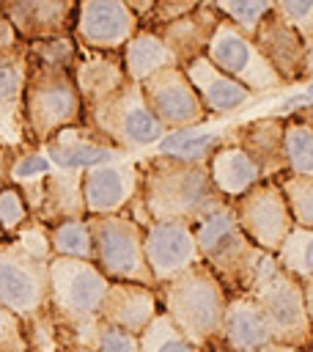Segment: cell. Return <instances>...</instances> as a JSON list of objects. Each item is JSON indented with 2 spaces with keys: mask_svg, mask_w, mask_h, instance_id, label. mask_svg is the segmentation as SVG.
Wrapping results in <instances>:
<instances>
[{
  "mask_svg": "<svg viewBox=\"0 0 313 352\" xmlns=\"http://www.w3.org/2000/svg\"><path fill=\"white\" fill-rule=\"evenodd\" d=\"M222 19H228L231 25H236L242 33H247L250 38L255 36L261 19L275 11V0H209Z\"/></svg>",
  "mask_w": 313,
  "mask_h": 352,
  "instance_id": "cell-36",
  "label": "cell"
},
{
  "mask_svg": "<svg viewBox=\"0 0 313 352\" xmlns=\"http://www.w3.org/2000/svg\"><path fill=\"white\" fill-rule=\"evenodd\" d=\"M310 38H313V28H310Z\"/></svg>",
  "mask_w": 313,
  "mask_h": 352,
  "instance_id": "cell-53",
  "label": "cell"
},
{
  "mask_svg": "<svg viewBox=\"0 0 313 352\" xmlns=\"http://www.w3.org/2000/svg\"><path fill=\"white\" fill-rule=\"evenodd\" d=\"M44 154L49 162L60 170H91L96 165H107L121 160L124 151H118L104 135H99L93 126L80 124V126H66L58 135H52L47 143H41Z\"/></svg>",
  "mask_w": 313,
  "mask_h": 352,
  "instance_id": "cell-19",
  "label": "cell"
},
{
  "mask_svg": "<svg viewBox=\"0 0 313 352\" xmlns=\"http://www.w3.org/2000/svg\"><path fill=\"white\" fill-rule=\"evenodd\" d=\"M8 239H14L25 253H30V256L38 258V261H49V258H52L49 226L41 223V220H36V217H30V220H27L14 236H8Z\"/></svg>",
  "mask_w": 313,
  "mask_h": 352,
  "instance_id": "cell-38",
  "label": "cell"
},
{
  "mask_svg": "<svg viewBox=\"0 0 313 352\" xmlns=\"http://www.w3.org/2000/svg\"><path fill=\"white\" fill-rule=\"evenodd\" d=\"M55 170V165L49 162V157L44 154L41 146H22L14 151V162H11V184L19 187V192L27 201L30 217L38 212L41 206V195H44V179Z\"/></svg>",
  "mask_w": 313,
  "mask_h": 352,
  "instance_id": "cell-29",
  "label": "cell"
},
{
  "mask_svg": "<svg viewBox=\"0 0 313 352\" xmlns=\"http://www.w3.org/2000/svg\"><path fill=\"white\" fill-rule=\"evenodd\" d=\"M291 116H297V118H302V121H308V124L313 126V102L302 104V107H299V110H294Z\"/></svg>",
  "mask_w": 313,
  "mask_h": 352,
  "instance_id": "cell-48",
  "label": "cell"
},
{
  "mask_svg": "<svg viewBox=\"0 0 313 352\" xmlns=\"http://www.w3.org/2000/svg\"><path fill=\"white\" fill-rule=\"evenodd\" d=\"M228 140V129L225 132H192V129H178V132H167L159 143H156V154L178 160V162H195V165H206L211 160V154Z\"/></svg>",
  "mask_w": 313,
  "mask_h": 352,
  "instance_id": "cell-30",
  "label": "cell"
},
{
  "mask_svg": "<svg viewBox=\"0 0 313 352\" xmlns=\"http://www.w3.org/2000/svg\"><path fill=\"white\" fill-rule=\"evenodd\" d=\"M195 239L203 264L220 278L228 294L247 292L264 250L255 248L239 228L231 204H222L195 226Z\"/></svg>",
  "mask_w": 313,
  "mask_h": 352,
  "instance_id": "cell-6",
  "label": "cell"
},
{
  "mask_svg": "<svg viewBox=\"0 0 313 352\" xmlns=\"http://www.w3.org/2000/svg\"><path fill=\"white\" fill-rule=\"evenodd\" d=\"M33 217L47 223V226H55L60 220L88 217L85 198H82V173L80 170H60V168H55L44 179L41 206H38V212Z\"/></svg>",
  "mask_w": 313,
  "mask_h": 352,
  "instance_id": "cell-27",
  "label": "cell"
},
{
  "mask_svg": "<svg viewBox=\"0 0 313 352\" xmlns=\"http://www.w3.org/2000/svg\"><path fill=\"white\" fill-rule=\"evenodd\" d=\"M85 124L104 135L118 151L132 154L156 146L167 132L151 113L143 85L126 80L115 94L85 113Z\"/></svg>",
  "mask_w": 313,
  "mask_h": 352,
  "instance_id": "cell-8",
  "label": "cell"
},
{
  "mask_svg": "<svg viewBox=\"0 0 313 352\" xmlns=\"http://www.w3.org/2000/svg\"><path fill=\"white\" fill-rule=\"evenodd\" d=\"M286 162L288 173L313 176V126L297 116H286Z\"/></svg>",
  "mask_w": 313,
  "mask_h": 352,
  "instance_id": "cell-33",
  "label": "cell"
},
{
  "mask_svg": "<svg viewBox=\"0 0 313 352\" xmlns=\"http://www.w3.org/2000/svg\"><path fill=\"white\" fill-rule=\"evenodd\" d=\"M143 248H146V264L156 286L165 280H173L176 275L203 261L195 239V226H187V223L154 220L151 226H146Z\"/></svg>",
  "mask_w": 313,
  "mask_h": 352,
  "instance_id": "cell-14",
  "label": "cell"
},
{
  "mask_svg": "<svg viewBox=\"0 0 313 352\" xmlns=\"http://www.w3.org/2000/svg\"><path fill=\"white\" fill-rule=\"evenodd\" d=\"M275 258L297 280L313 278V228L294 226L288 231V236L283 239L280 250L275 253Z\"/></svg>",
  "mask_w": 313,
  "mask_h": 352,
  "instance_id": "cell-32",
  "label": "cell"
},
{
  "mask_svg": "<svg viewBox=\"0 0 313 352\" xmlns=\"http://www.w3.org/2000/svg\"><path fill=\"white\" fill-rule=\"evenodd\" d=\"M93 234V264L107 280H129L156 286L146 264V228L129 214H91Z\"/></svg>",
  "mask_w": 313,
  "mask_h": 352,
  "instance_id": "cell-9",
  "label": "cell"
},
{
  "mask_svg": "<svg viewBox=\"0 0 313 352\" xmlns=\"http://www.w3.org/2000/svg\"><path fill=\"white\" fill-rule=\"evenodd\" d=\"M299 283H302L305 311H308V319H310V327H313V278H305V280H299Z\"/></svg>",
  "mask_w": 313,
  "mask_h": 352,
  "instance_id": "cell-46",
  "label": "cell"
},
{
  "mask_svg": "<svg viewBox=\"0 0 313 352\" xmlns=\"http://www.w3.org/2000/svg\"><path fill=\"white\" fill-rule=\"evenodd\" d=\"M159 314V297H156V286H143V283H129V280H110L107 294L102 300V311L99 319L129 330L135 336H140L151 319Z\"/></svg>",
  "mask_w": 313,
  "mask_h": 352,
  "instance_id": "cell-23",
  "label": "cell"
},
{
  "mask_svg": "<svg viewBox=\"0 0 313 352\" xmlns=\"http://www.w3.org/2000/svg\"><path fill=\"white\" fill-rule=\"evenodd\" d=\"M203 352H231V349H225L222 344H211V346H206Z\"/></svg>",
  "mask_w": 313,
  "mask_h": 352,
  "instance_id": "cell-50",
  "label": "cell"
},
{
  "mask_svg": "<svg viewBox=\"0 0 313 352\" xmlns=\"http://www.w3.org/2000/svg\"><path fill=\"white\" fill-rule=\"evenodd\" d=\"M217 344H222L231 352H264L269 344H275L264 311L247 292L228 294Z\"/></svg>",
  "mask_w": 313,
  "mask_h": 352,
  "instance_id": "cell-21",
  "label": "cell"
},
{
  "mask_svg": "<svg viewBox=\"0 0 313 352\" xmlns=\"http://www.w3.org/2000/svg\"><path fill=\"white\" fill-rule=\"evenodd\" d=\"M181 69L189 77V82L209 116H233L255 102V94H250L242 82H236L233 77L220 72L206 55L189 60Z\"/></svg>",
  "mask_w": 313,
  "mask_h": 352,
  "instance_id": "cell-22",
  "label": "cell"
},
{
  "mask_svg": "<svg viewBox=\"0 0 313 352\" xmlns=\"http://www.w3.org/2000/svg\"><path fill=\"white\" fill-rule=\"evenodd\" d=\"M0 352H33L22 322L5 305H0Z\"/></svg>",
  "mask_w": 313,
  "mask_h": 352,
  "instance_id": "cell-40",
  "label": "cell"
},
{
  "mask_svg": "<svg viewBox=\"0 0 313 352\" xmlns=\"http://www.w3.org/2000/svg\"><path fill=\"white\" fill-rule=\"evenodd\" d=\"M137 19H140V25L151 16V11H154V6H156V0H121Z\"/></svg>",
  "mask_w": 313,
  "mask_h": 352,
  "instance_id": "cell-44",
  "label": "cell"
},
{
  "mask_svg": "<svg viewBox=\"0 0 313 352\" xmlns=\"http://www.w3.org/2000/svg\"><path fill=\"white\" fill-rule=\"evenodd\" d=\"M255 47L261 50V55L272 63V69L283 77L286 85H297L305 82V60H308V38L280 14V11H269L255 36H253Z\"/></svg>",
  "mask_w": 313,
  "mask_h": 352,
  "instance_id": "cell-17",
  "label": "cell"
},
{
  "mask_svg": "<svg viewBox=\"0 0 313 352\" xmlns=\"http://www.w3.org/2000/svg\"><path fill=\"white\" fill-rule=\"evenodd\" d=\"M0 14L14 33L30 44L41 38L71 36L77 0H0Z\"/></svg>",
  "mask_w": 313,
  "mask_h": 352,
  "instance_id": "cell-15",
  "label": "cell"
},
{
  "mask_svg": "<svg viewBox=\"0 0 313 352\" xmlns=\"http://www.w3.org/2000/svg\"><path fill=\"white\" fill-rule=\"evenodd\" d=\"M91 349L93 352H140V336L113 327L107 322H99Z\"/></svg>",
  "mask_w": 313,
  "mask_h": 352,
  "instance_id": "cell-39",
  "label": "cell"
},
{
  "mask_svg": "<svg viewBox=\"0 0 313 352\" xmlns=\"http://www.w3.org/2000/svg\"><path fill=\"white\" fill-rule=\"evenodd\" d=\"M121 60H124L126 77L137 85H143L154 72H159L165 66H176V58L170 55V50L159 38V33L151 30V28H143V25L121 47Z\"/></svg>",
  "mask_w": 313,
  "mask_h": 352,
  "instance_id": "cell-28",
  "label": "cell"
},
{
  "mask_svg": "<svg viewBox=\"0 0 313 352\" xmlns=\"http://www.w3.org/2000/svg\"><path fill=\"white\" fill-rule=\"evenodd\" d=\"M71 74H74V82H77L85 113L91 107H96L99 102H104L110 94H115L129 80L126 72H124L121 52L88 50V47H80V44H77Z\"/></svg>",
  "mask_w": 313,
  "mask_h": 352,
  "instance_id": "cell-25",
  "label": "cell"
},
{
  "mask_svg": "<svg viewBox=\"0 0 313 352\" xmlns=\"http://www.w3.org/2000/svg\"><path fill=\"white\" fill-rule=\"evenodd\" d=\"M283 135H286V116H261L228 129V140L253 157L264 179H275V182L288 173Z\"/></svg>",
  "mask_w": 313,
  "mask_h": 352,
  "instance_id": "cell-18",
  "label": "cell"
},
{
  "mask_svg": "<svg viewBox=\"0 0 313 352\" xmlns=\"http://www.w3.org/2000/svg\"><path fill=\"white\" fill-rule=\"evenodd\" d=\"M25 44L0 52V143L8 148L27 146L25 138Z\"/></svg>",
  "mask_w": 313,
  "mask_h": 352,
  "instance_id": "cell-20",
  "label": "cell"
},
{
  "mask_svg": "<svg viewBox=\"0 0 313 352\" xmlns=\"http://www.w3.org/2000/svg\"><path fill=\"white\" fill-rule=\"evenodd\" d=\"M14 151L16 148H8L0 143V190L11 184V162H14Z\"/></svg>",
  "mask_w": 313,
  "mask_h": 352,
  "instance_id": "cell-43",
  "label": "cell"
},
{
  "mask_svg": "<svg viewBox=\"0 0 313 352\" xmlns=\"http://www.w3.org/2000/svg\"><path fill=\"white\" fill-rule=\"evenodd\" d=\"M206 58L255 96H266V94H277L288 88L283 77L272 69V63L261 55L255 41L247 33H242L236 25H231L228 19L217 25L206 47Z\"/></svg>",
  "mask_w": 313,
  "mask_h": 352,
  "instance_id": "cell-10",
  "label": "cell"
},
{
  "mask_svg": "<svg viewBox=\"0 0 313 352\" xmlns=\"http://www.w3.org/2000/svg\"><path fill=\"white\" fill-rule=\"evenodd\" d=\"M22 104H25L27 146H41L60 129L85 124V107L69 66H55L27 58Z\"/></svg>",
  "mask_w": 313,
  "mask_h": 352,
  "instance_id": "cell-5",
  "label": "cell"
},
{
  "mask_svg": "<svg viewBox=\"0 0 313 352\" xmlns=\"http://www.w3.org/2000/svg\"><path fill=\"white\" fill-rule=\"evenodd\" d=\"M264 352H308V349H299V346H291V344H280V341H275V344H269Z\"/></svg>",
  "mask_w": 313,
  "mask_h": 352,
  "instance_id": "cell-49",
  "label": "cell"
},
{
  "mask_svg": "<svg viewBox=\"0 0 313 352\" xmlns=\"http://www.w3.org/2000/svg\"><path fill=\"white\" fill-rule=\"evenodd\" d=\"M143 96L156 121L165 126V132L192 129L211 118L181 66H165L154 72L143 82Z\"/></svg>",
  "mask_w": 313,
  "mask_h": 352,
  "instance_id": "cell-12",
  "label": "cell"
},
{
  "mask_svg": "<svg viewBox=\"0 0 313 352\" xmlns=\"http://www.w3.org/2000/svg\"><path fill=\"white\" fill-rule=\"evenodd\" d=\"M275 11H280L305 38H310V28H313V0H275Z\"/></svg>",
  "mask_w": 313,
  "mask_h": 352,
  "instance_id": "cell-41",
  "label": "cell"
},
{
  "mask_svg": "<svg viewBox=\"0 0 313 352\" xmlns=\"http://www.w3.org/2000/svg\"><path fill=\"white\" fill-rule=\"evenodd\" d=\"M305 82H313V38H308V60H305Z\"/></svg>",
  "mask_w": 313,
  "mask_h": 352,
  "instance_id": "cell-47",
  "label": "cell"
},
{
  "mask_svg": "<svg viewBox=\"0 0 313 352\" xmlns=\"http://www.w3.org/2000/svg\"><path fill=\"white\" fill-rule=\"evenodd\" d=\"M16 44H25L16 33H14V28L5 22V16L0 14V52L3 50H11V47H16Z\"/></svg>",
  "mask_w": 313,
  "mask_h": 352,
  "instance_id": "cell-45",
  "label": "cell"
},
{
  "mask_svg": "<svg viewBox=\"0 0 313 352\" xmlns=\"http://www.w3.org/2000/svg\"><path fill=\"white\" fill-rule=\"evenodd\" d=\"M310 352H313V346H310Z\"/></svg>",
  "mask_w": 313,
  "mask_h": 352,
  "instance_id": "cell-54",
  "label": "cell"
},
{
  "mask_svg": "<svg viewBox=\"0 0 313 352\" xmlns=\"http://www.w3.org/2000/svg\"><path fill=\"white\" fill-rule=\"evenodd\" d=\"M220 22H222L220 11L206 0L198 8H192L189 14H184L178 19H170L165 25H156L151 30L159 33L165 47L176 58V66H187L189 60L206 55V47H209V41H211V36H214Z\"/></svg>",
  "mask_w": 313,
  "mask_h": 352,
  "instance_id": "cell-24",
  "label": "cell"
},
{
  "mask_svg": "<svg viewBox=\"0 0 313 352\" xmlns=\"http://www.w3.org/2000/svg\"><path fill=\"white\" fill-rule=\"evenodd\" d=\"M209 168V176L214 182V187L220 190V195L231 204L236 201L239 195H244L250 187H255L264 176H261V168L253 162V157L239 148L236 143L225 140L214 154L211 160L206 162Z\"/></svg>",
  "mask_w": 313,
  "mask_h": 352,
  "instance_id": "cell-26",
  "label": "cell"
},
{
  "mask_svg": "<svg viewBox=\"0 0 313 352\" xmlns=\"http://www.w3.org/2000/svg\"><path fill=\"white\" fill-rule=\"evenodd\" d=\"M137 170H140L137 198L151 223L165 220V223L198 226L206 214L228 204L214 187L206 165L178 162L162 154H151L137 160Z\"/></svg>",
  "mask_w": 313,
  "mask_h": 352,
  "instance_id": "cell-1",
  "label": "cell"
},
{
  "mask_svg": "<svg viewBox=\"0 0 313 352\" xmlns=\"http://www.w3.org/2000/svg\"><path fill=\"white\" fill-rule=\"evenodd\" d=\"M49 261L25 253L14 239L0 242V305L25 327L33 352H63V338L49 308Z\"/></svg>",
  "mask_w": 313,
  "mask_h": 352,
  "instance_id": "cell-2",
  "label": "cell"
},
{
  "mask_svg": "<svg viewBox=\"0 0 313 352\" xmlns=\"http://www.w3.org/2000/svg\"><path fill=\"white\" fill-rule=\"evenodd\" d=\"M277 184H280V190L286 195V204H288L294 226L313 228V176L286 173V176L277 179Z\"/></svg>",
  "mask_w": 313,
  "mask_h": 352,
  "instance_id": "cell-35",
  "label": "cell"
},
{
  "mask_svg": "<svg viewBox=\"0 0 313 352\" xmlns=\"http://www.w3.org/2000/svg\"><path fill=\"white\" fill-rule=\"evenodd\" d=\"M159 311L181 330V336L200 352L220 338V324L228 292L220 278L200 261L187 272L156 286Z\"/></svg>",
  "mask_w": 313,
  "mask_h": 352,
  "instance_id": "cell-4",
  "label": "cell"
},
{
  "mask_svg": "<svg viewBox=\"0 0 313 352\" xmlns=\"http://www.w3.org/2000/svg\"><path fill=\"white\" fill-rule=\"evenodd\" d=\"M49 308L58 322L63 346H91L102 300L110 280L93 261L52 256L49 264Z\"/></svg>",
  "mask_w": 313,
  "mask_h": 352,
  "instance_id": "cell-3",
  "label": "cell"
},
{
  "mask_svg": "<svg viewBox=\"0 0 313 352\" xmlns=\"http://www.w3.org/2000/svg\"><path fill=\"white\" fill-rule=\"evenodd\" d=\"M140 352H200L195 344H189L181 330L159 311L151 324L140 333Z\"/></svg>",
  "mask_w": 313,
  "mask_h": 352,
  "instance_id": "cell-34",
  "label": "cell"
},
{
  "mask_svg": "<svg viewBox=\"0 0 313 352\" xmlns=\"http://www.w3.org/2000/svg\"><path fill=\"white\" fill-rule=\"evenodd\" d=\"M231 209L236 214L239 228L247 234V239L272 256L280 250L283 239L294 228L286 195L275 179H261L244 195L231 201Z\"/></svg>",
  "mask_w": 313,
  "mask_h": 352,
  "instance_id": "cell-11",
  "label": "cell"
},
{
  "mask_svg": "<svg viewBox=\"0 0 313 352\" xmlns=\"http://www.w3.org/2000/svg\"><path fill=\"white\" fill-rule=\"evenodd\" d=\"M247 294L264 311L275 341L310 352L313 327H310V319H308V311H305L302 283L294 275H288L272 253H264V258L258 261V270L253 275V283H250Z\"/></svg>",
  "mask_w": 313,
  "mask_h": 352,
  "instance_id": "cell-7",
  "label": "cell"
},
{
  "mask_svg": "<svg viewBox=\"0 0 313 352\" xmlns=\"http://www.w3.org/2000/svg\"><path fill=\"white\" fill-rule=\"evenodd\" d=\"M140 30V19L121 0H77L71 38L80 47L121 52V47Z\"/></svg>",
  "mask_w": 313,
  "mask_h": 352,
  "instance_id": "cell-13",
  "label": "cell"
},
{
  "mask_svg": "<svg viewBox=\"0 0 313 352\" xmlns=\"http://www.w3.org/2000/svg\"><path fill=\"white\" fill-rule=\"evenodd\" d=\"M49 242H52V256L93 261V234L88 217L60 220L49 226Z\"/></svg>",
  "mask_w": 313,
  "mask_h": 352,
  "instance_id": "cell-31",
  "label": "cell"
},
{
  "mask_svg": "<svg viewBox=\"0 0 313 352\" xmlns=\"http://www.w3.org/2000/svg\"><path fill=\"white\" fill-rule=\"evenodd\" d=\"M30 220V209H27V201L25 195L19 192L16 184H8L0 190V228L8 236H14L25 223Z\"/></svg>",
  "mask_w": 313,
  "mask_h": 352,
  "instance_id": "cell-37",
  "label": "cell"
},
{
  "mask_svg": "<svg viewBox=\"0 0 313 352\" xmlns=\"http://www.w3.org/2000/svg\"><path fill=\"white\" fill-rule=\"evenodd\" d=\"M140 187V170L135 160H115L96 165L82 173L85 212L91 214H121L132 204Z\"/></svg>",
  "mask_w": 313,
  "mask_h": 352,
  "instance_id": "cell-16",
  "label": "cell"
},
{
  "mask_svg": "<svg viewBox=\"0 0 313 352\" xmlns=\"http://www.w3.org/2000/svg\"><path fill=\"white\" fill-rule=\"evenodd\" d=\"M63 352H93L91 346H66Z\"/></svg>",
  "mask_w": 313,
  "mask_h": 352,
  "instance_id": "cell-51",
  "label": "cell"
},
{
  "mask_svg": "<svg viewBox=\"0 0 313 352\" xmlns=\"http://www.w3.org/2000/svg\"><path fill=\"white\" fill-rule=\"evenodd\" d=\"M3 239H5V234H3V228H0V242H3Z\"/></svg>",
  "mask_w": 313,
  "mask_h": 352,
  "instance_id": "cell-52",
  "label": "cell"
},
{
  "mask_svg": "<svg viewBox=\"0 0 313 352\" xmlns=\"http://www.w3.org/2000/svg\"><path fill=\"white\" fill-rule=\"evenodd\" d=\"M200 3H206V0H156L154 11H151V16L143 22V28H156V25L170 22V19H178V16L189 14L192 8H198Z\"/></svg>",
  "mask_w": 313,
  "mask_h": 352,
  "instance_id": "cell-42",
  "label": "cell"
}]
</instances>
